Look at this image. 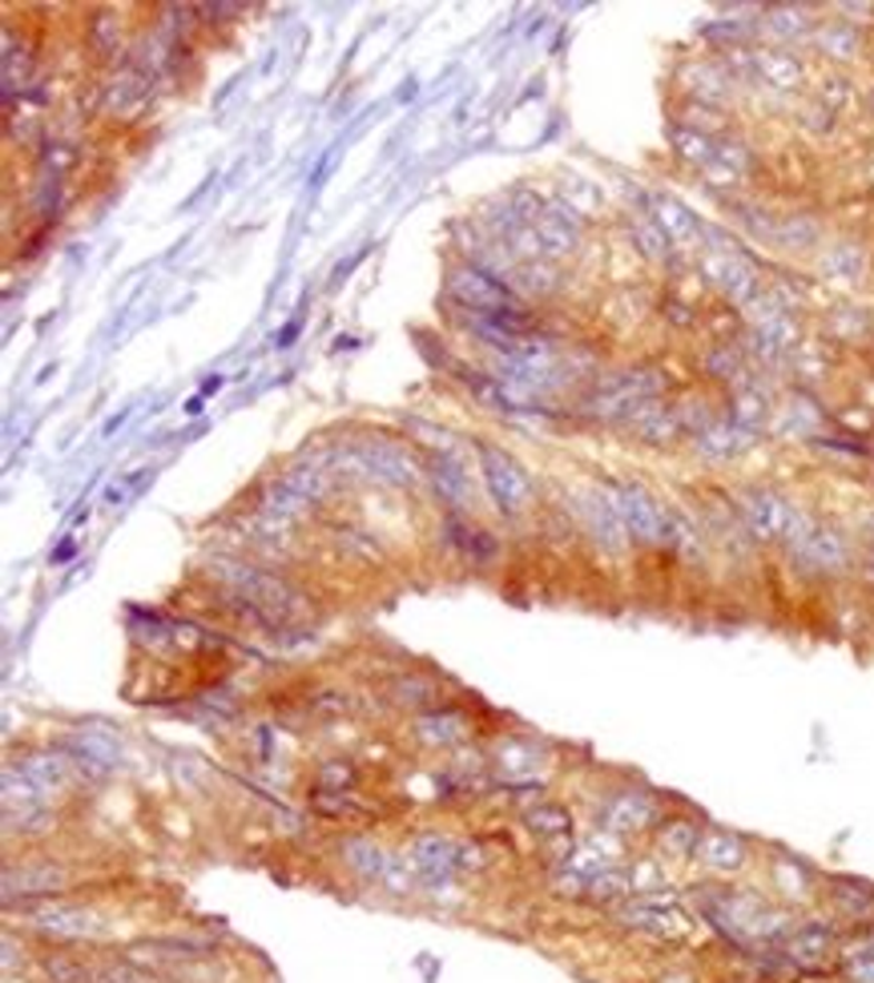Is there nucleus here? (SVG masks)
<instances>
[{
    "label": "nucleus",
    "mask_w": 874,
    "mask_h": 983,
    "mask_svg": "<svg viewBox=\"0 0 874 983\" xmlns=\"http://www.w3.org/2000/svg\"><path fill=\"white\" fill-rule=\"evenodd\" d=\"M29 920L41 935H53V940H97V935H106L101 915L85 907H61L57 903V907H37Z\"/></svg>",
    "instance_id": "obj_14"
},
{
    "label": "nucleus",
    "mask_w": 874,
    "mask_h": 983,
    "mask_svg": "<svg viewBox=\"0 0 874 983\" xmlns=\"http://www.w3.org/2000/svg\"><path fill=\"white\" fill-rule=\"evenodd\" d=\"M794 343H798V327H794L790 315H778V318H766V323H758V351H762V355H769V360L786 355Z\"/></svg>",
    "instance_id": "obj_31"
},
{
    "label": "nucleus",
    "mask_w": 874,
    "mask_h": 983,
    "mask_svg": "<svg viewBox=\"0 0 874 983\" xmlns=\"http://www.w3.org/2000/svg\"><path fill=\"white\" fill-rule=\"evenodd\" d=\"M838 952H843V947H838V931L822 920L798 923V927H790L786 940H782V955H786V963L798 967V972H822Z\"/></svg>",
    "instance_id": "obj_8"
},
{
    "label": "nucleus",
    "mask_w": 874,
    "mask_h": 983,
    "mask_svg": "<svg viewBox=\"0 0 874 983\" xmlns=\"http://www.w3.org/2000/svg\"><path fill=\"white\" fill-rule=\"evenodd\" d=\"M61 883V871L57 867H9L4 871V900H17V895H45V891H53Z\"/></svg>",
    "instance_id": "obj_26"
},
{
    "label": "nucleus",
    "mask_w": 874,
    "mask_h": 983,
    "mask_svg": "<svg viewBox=\"0 0 874 983\" xmlns=\"http://www.w3.org/2000/svg\"><path fill=\"white\" fill-rule=\"evenodd\" d=\"M210 577L230 592H238L246 609L258 613L263 621H286L298 609V592L266 569H254V564L243 561H210Z\"/></svg>",
    "instance_id": "obj_2"
},
{
    "label": "nucleus",
    "mask_w": 874,
    "mask_h": 983,
    "mask_svg": "<svg viewBox=\"0 0 874 983\" xmlns=\"http://www.w3.org/2000/svg\"><path fill=\"white\" fill-rule=\"evenodd\" d=\"M617 858H621L617 835H592V838H585V843H577L569 855H564V871H569V875L589 878V883H592V878L605 875V871L621 867Z\"/></svg>",
    "instance_id": "obj_18"
},
{
    "label": "nucleus",
    "mask_w": 874,
    "mask_h": 983,
    "mask_svg": "<svg viewBox=\"0 0 874 983\" xmlns=\"http://www.w3.org/2000/svg\"><path fill=\"white\" fill-rule=\"evenodd\" d=\"M407 858L428 887H443L455 871L464 867V846L443 835H420L407 846Z\"/></svg>",
    "instance_id": "obj_11"
},
{
    "label": "nucleus",
    "mask_w": 874,
    "mask_h": 983,
    "mask_svg": "<svg viewBox=\"0 0 874 983\" xmlns=\"http://www.w3.org/2000/svg\"><path fill=\"white\" fill-rule=\"evenodd\" d=\"M822 49L834 57H851L854 49H858V37H854L851 29H843V24H831V29L822 32Z\"/></svg>",
    "instance_id": "obj_44"
},
{
    "label": "nucleus",
    "mask_w": 874,
    "mask_h": 983,
    "mask_svg": "<svg viewBox=\"0 0 874 983\" xmlns=\"http://www.w3.org/2000/svg\"><path fill=\"white\" fill-rule=\"evenodd\" d=\"M754 69H758L762 81H769L774 89H794V85L802 81V65L794 61L790 53H774V49L754 57Z\"/></svg>",
    "instance_id": "obj_30"
},
{
    "label": "nucleus",
    "mask_w": 874,
    "mask_h": 983,
    "mask_svg": "<svg viewBox=\"0 0 874 983\" xmlns=\"http://www.w3.org/2000/svg\"><path fill=\"white\" fill-rule=\"evenodd\" d=\"M585 524H589V532L601 540L605 549H625L629 544V529H625L621 512H617L612 492H592L585 500Z\"/></svg>",
    "instance_id": "obj_19"
},
{
    "label": "nucleus",
    "mask_w": 874,
    "mask_h": 983,
    "mask_svg": "<svg viewBox=\"0 0 874 983\" xmlns=\"http://www.w3.org/2000/svg\"><path fill=\"white\" fill-rule=\"evenodd\" d=\"M126 415H129V412L114 415V420H109V423H106V435H114V432H117V427H121V423H126Z\"/></svg>",
    "instance_id": "obj_51"
},
{
    "label": "nucleus",
    "mask_w": 874,
    "mask_h": 983,
    "mask_svg": "<svg viewBox=\"0 0 874 983\" xmlns=\"http://www.w3.org/2000/svg\"><path fill=\"white\" fill-rule=\"evenodd\" d=\"M838 963H843V975L851 983H874V931H866L863 940L846 943L838 952Z\"/></svg>",
    "instance_id": "obj_29"
},
{
    "label": "nucleus",
    "mask_w": 874,
    "mask_h": 983,
    "mask_svg": "<svg viewBox=\"0 0 874 983\" xmlns=\"http://www.w3.org/2000/svg\"><path fill=\"white\" fill-rule=\"evenodd\" d=\"M657 823V803L645 790H621L601 806V826L609 835H637Z\"/></svg>",
    "instance_id": "obj_15"
},
{
    "label": "nucleus",
    "mask_w": 874,
    "mask_h": 983,
    "mask_svg": "<svg viewBox=\"0 0 874 983\" xmlns=\"http://www.w3.org/2000/svg\"><path fill=\"white\" fill-rule=\"evenodd\" d=\"M12 963H17V940L4 935V972H12Z\"/></svg>",
    "instance_id": "obj_50"
},
{
    "label": "nucleus",
    "mask_w": 874,
    "mask_h": 983,
    "mask_svg": "<svg viewBox=\"0 0 874 983\" xmlns=\"http://www.w3.org/2000/svg\"><path fill=\"white\" fill-rule=\"evenodd\" d=\"M674 146L685 161H694V166L701 169H706L717 154V141L709 138V134H701V129H674Z\"/></svg>",
    "instance_id": "obj_36"
},
{
    "label": "nucleus",
    "mask_w": 874,
    "mask_h": 983,
    "mask_svg": "<svg viewBox=\"0 0 874 983\" xmlns=\"http://www.w3.org/2000/svg\"><path fill=\"white\" fill-rule=\"evenodd\" d=\"M49 826V810L45 806H4V830L9 835H37V830H45Z\"/></svg>",
    "instance_id": "obj_37"
},
{
    "label": "nucleus",
    "mask_w": 874,
    "mask_h": 983,
    "mask_svg": "<svg viewBox=\"0 0 874 983\" xmlns=\"http://www.w3.org/2000/svg\"><path fill=\"white\" fill-rule=\"evenodd\" d=\"M540 750L532 746V741H504L500 750H495V766H500V774L504 778H517V783H524V778H532V774L540 770Z\"/></svg>",
    "instance_id": "obj_27"
},
{
    "label": "nucleus",
    "mask_w": 874,
    "mask_h": 983,
    "mask_svg": "<svg viewBox=\"0 0 874 983\" xmlns=\"http://www.w3.org/2000/svg\"><path fill=\"white\" fill-rule=\"evenodd\" d=\"M701 863H706L709 871H717V875H734V871L746 867V858H749V846L742 835H734V830H701V838H697V851H694Z\"/></svg>",
    "instance_id": "obj_17"
},
{
    "label": "nucleus",
    "mask_w": 874,
    "mask_h": 983,
    "mask_svg": "<svg viewBox=\"0 0 874 983\" xmlns=\"http://www.w3.org/2000/svg\"><path fill=\"white\" fill-rule=\"evenodd\" d=\"M786 544H790L794 561L806 572H843L846 561H851L843 532L831 529V524H814L806 517L798 520V529H794V537Z\"/></svg>",
    "instance_id": "obj_4"
},
{
    "label": "nucleus",
    "mask_w": 874,
    "mask_h": 983,
    "mask_svg": "<svg viewBox=\"0 0 874 983\" xmlns=\"http://www.w3.org/2000/svg\"><path fill=\"white\" fill-rule=\"evenodd\" d=\"M448 291L460 307L472 311V318H484V315H504V311H520V303L512 298L500 278H492L488 271H475V266H460L452 271L448 278Z\"/></svg>",
    "instance_id": "obj_5"
},
{
    "label": "nucleus",
    "mask_w": 874,
    "mask_h": 983,
    "mask_svg": "<svg viewBox=\"0 0 874 983\" xmlns=\"http://www.w3.org/2000/svg\"><path fill=\"white\" fill-rule=\"evenodd\" d=\"M351 455H355L359 464L367 468L371 476L387 480V484H415V464H411L403 452H395V448H387V444H363V448H355Z\"/></svg>",
    "instance_id": "obj_21"
},
{
    "label": "nucleus",
    "mask_w": 874,
    "mask_h": 983,
    "mask_svg": "<svg viewBox=\"0 0 874 983\" xmlns=\"http://www.w3.org/2000/svg\"><path fill=\"white\" fill-rule=\"evenodd\" d=\"M435 480H440V492H448V497H452L455 504H460V500L468 497L464 472H460V468H455L452 460H440V464H435Z\"/></svg>",
    "instance_id": "obj_43"
},
{
    "label": "nucleus",
    "mask_w": 874,
    "mask_h": 983,
    "mask_svg": "<svg viewBox=\"0 0 874 983\" xmlns=\"http://www.w3.org/2000/svg\"><path fill=\"white\" fill-rule=\"evenodd\" d=\"M738 508H742V517H746L749 532L758 540H790L802 520L790 508V500H782L778 492H769V488H746L738 497Z\"/></svg>",
    "instance_id": "obj_7"
},
{
    "label": "nucleus",
    "mask_w": 874,
    "mask_h": 983,
    "mask_svg": "<svg viewBox=\"0 0 874 983\" xmlns=\"http://www.w3.org/2000/svg\"><path fill=\"white\" fill-rule=\"evenodd\" d=\"M295 335H298V323H291V327L283 331V338H278V347H286V343H291Z\"/></svg>",
    "instance_id": "obj_52"
},
{
    "label": "nucleus",
    "mask_w": 874,
    "mask_h": 983,
    "mask_svg": "<svg viewBox=\"0 0 874 983\" xmlns=\"http://www.w3.org/2000/svg\"><path fill=\"white\" fill-rule=\"evenodd\" d=\"M395 698L403 701V706H420V701L432 698V686L428 681H420V677H407V681H395Z\"/></svg>",
    "instance_id": "obj_48"
},
{
    "label": "nucleus",
    "mask_w": 874,
    "mask_h": 983,
    "mask_svg": "<svg viewBox=\"0 0 874 983\" xmlns=\"http://www.w3.org/2000/svg\"><path fill=\"white\" fill-rule=\"evenodd\" d=\"M657 392H661V380L654 371H621V375L605 380L585 403L601 420H632L641 407H649L657 400Z\"/></svg>",
    "instance_id": "obj_3"
},
{
    "label": "nucleus",
    "mask_w": 874,
    "mask_h": 983,
    "mask_svg": "<svg viewBox=\"0 0 874 983\" xmlns=\"http://www.w3.org/2000/svg\"><path fill=\"white\" fill-rule=\"evenodd\" d=\"M343 858H347V867L355 875H363L367 883H383L395 863V855H387L380 843H371V838H347L343 843Z\"/></svg>",
    "instance_id": "obj_24"
},
{
    "label": "nucleus",
    "mask_w": 874,
    "mask_h": 983,
    "mask_svg": "<svg viewBox=\"0 0 874 983\" xmlns=\"http://www.w3.org/2000/svg\"><path fill=\"white\" fill-rule=\"evenodd\" d=\"M617 920L632 931H645V935H657V940H677L689 931V915L677 900L669 895H637V900H625L617 907Z\"/></svg>",
    "instance_id": "obj_6"
},
{
    "label": "nucleus",
    "mask_w": 874,
    "mask_h": 983,
    "mask_svg": "<svg viewBox=\"0 0 874 983\" xmlns=\"http://www.w3.org/2000/svg\"><path fill=\"white\" fill-rule=\"evenodd\" d=\"M41 803H45V794L37 790V783H32L17 761H9V766H4V806H41Z\"/></svg>",
    "instance_id": "obj_35"
},
{
    "label": "nucleus",
    "mask_w": 874,
    "mask_h": 983,
    "mask_svg": "<svg viewBox=\"0 0 874 983\" xmlns=\"http://www.w3.org/2000/svg\"><path fill=\"white\" fill-rule=\"evenodd\" d=\"M831 895H834V907L843 911L846 920H858V923L874 920V891L866 887V883H851V878H834Z\"/></svg>",
    "instance_id": "obj_28"
},
{
    "label": "nucleus",
    "mask_w": 874,
    "mask_h": 983,
    "mask_svg": "<svg viewBox=\"0 0 874 983\" xmlns=\"http://www.w3.org/2000/svg\"><path fill=\"white\" fill-rule=\"evenodd\" d=\"M94 983H154V975L134 967V963H97Z\"/></svg>",
    "instance_id": "obj_42"
},
{
    "label": "nucleus",
    "mask_w": 874,
    "mask_h": 983,
    "mask_svg": "<svg viewBox=\"0 0 874 983\" xmlns=\"http://www.w3.org/2000/svg\"><path fill=\"white\" fill-rule=\"evenodd\" d=\"M822 266H826V271H831V275L858 278V275H863L866 258H863V250H858V246L843 243V246H834V250L826 254V258H822Z\"/></svg>",
    "instance_id": "obj_38"
},
{
    "label": "nucleus",
    "mask_w": 874,
    "mask_h": 983,
    "mask_svg": "<svg viewBox=\"0 0 874 983\" xmlns=\"http://www.w3.org/2000/svg\"><path fill=\"white\" fill-rule=\"evenodd\" d=\"M415 734H420L428 746H455V741H464L468 718L455 714V709H432V714H423V718L415 721Z\"/></svg>",
    "instance_id": "obj_25"
},
{
    "label": "nucleus",
    "mask_w": 874,
    "mask_h": 983,
    "mask_svg": "<svg viewBox=\"0 0 874 983\" xmlns=\"http://www.w3.org/2000/svg\"><path fill=\"white\" fill-rule=\"evenodd\" d=\"M697 838H701V830H697L694 823H669V826H665L661 843H665V851H669V855H694Z\"/></svg>",
    "instance_id": "obj_41"
},
{
    "label": "nucleus",
    "mask_w": 874,
    "mask_h": 983,
    "mask_svg": "<svg viewBox=\"0 0 874 983\" xmlns=\"http://www.w3.org/2000/svg\"><path fill=\"white\" fill-rule=\"evenodd\" d=\"M762 412H766V407H762V400L754 392L738 395V403H734V420L746 423V427H754V423L762 420Z\"/></svg>",
    "instance_id": "obj_49"
},
{
    "label": "nucleus",
    "mask_w": 874,
    "mask_h": 983,
    "mask_svg": "<svg viewBox=\"0 0 874 983\" xmlns=\"http://www.w3.org/2000/svg\"><path fill=\"white\" fill-rule=\"evenodd\" d=\"M45 972L53 983H94V967H85L81 960H69V955H49Z\"/></svg>",
    "instance_id": "obj_39"
},
{
    "label": "nucleus",
    "mask_w": 874,
    "mask_h": 983,
    "mask_svg": "<svg viewBox=\"0 0 874 983\" xmlns=\"http://www.w3.org/2000/svg\"><path fill=\"white\" fill-rule=\"evenodd\" d=\"M65 758H69V766H73L77 774H85V778H106L117 766V746L106 734L81 730L65 741Z\"/></svg>",
    "instance_id": "obj_16"
},
{
    "label": "nucleus",
    "mask_w": 874,
    "mask_h": 983,
    "mask_svg": "<svg viewBox=\"0 0 874 983\" xmlns=\"http://www.w3.org/2000/svg\"><path fill=\"white\" fill-rule=\"evenodd\" d=\"M706 915L726 931L729 940L742 943V947H769V943L786 940V931H790L782 911H774L762 895H749V891L709 895Z\"/></svg>",
    "instance_id": "obj_1"
},
{
    "label": "nucleus",
    "mask_w": 874,
    "mask_h": 983,
    "mask_svg": "<svg viewBox=\"0 0 874 983\" xmlns=\"http://www.w3.org/2000/svg\"><path fill=\"white\" fill-rule=\"evenodd\" d=\"M528 234H532V246L537 254H548V258H560L569 254L580 238V218L572 214V206L564 201H552V206H540L537 218L528 223Z\"/></svg>",
    "instance_id": "obj_12"
},
{
    "label": "nucleus",
    "mask_w": 874,
    "mask_h": 983,
    "mask_svg": "<svg viewBox=\"0 0 874 983\" xmlns=\"http://www.w3.org/2000/svg\"><path fill=\"white\" fill-rule=\"evenodd\" d=\"M632 887H637L632 871L612 867V871H605V875L592 878V883H589V895H585V900H592V903H621V900H629V895H632Z\"/></svg>",
    "instance_id": "obj_34"
},
{
    "label": "nucleus",
    "mask_w": 874,
    "mask_h": 983,
    "mask_svg": "<svg viewBox=\"0 0 874 983\" xmlns=\"http://www.w3.org/2000/svg\"><path fill=\"white\" fill-rule=\"evenodd\" d=\"M351 778H355V770L343 766V761H331V766H323V774H318L323 790H331V794H343V786H351Z\"/></svg>",
    "instance_id": "obj_47"
},
{
    "label": "nucleus",
    "mask_w": 874,
    "mask_h": 983,
    "mask_svg": "<svg viewBox=\"0 0 874 983\" xmlns=\"http://www.w3.org/2000/svg\"><path fill=\"white\" fill-rule=\"evenodd\" d=\"M749 169V149L742 141H717L714 161L706 166V174L714 181H738Z\"/></svg>",
    "instance_id": "obj_32"
},
{
    "label": "nucleus",
    "mask_w": 874,
    "mask_h": 983,
    "mask_svg": "<svg viewBox=\"0 0 874 983\" xmlns=\"http://www.w3.org/2000/svg\"><path fill=\"white\" fill-rule=\"evenodd\" d=\"M524 818H528V830L540 838H564L572 830V815L557 803H537Z\"/></svg>",
    "instance_id": "obj_33"
},
{
    "label": "nucleus",
    "mask_w": 874,
    "mask_h": 983,
    "mask_svg": "<svg viewBox=\"0 0 874 983\" xmlns=\"http://www.w3.org/2000/svg\"><path fill=\"white\" fill-rule=\"evenodd\" d=\"M701 271H706L709 283H714L721 295L734 298V303H749V298L758 295V271H754V263H746L738 250L706 254Z\"/></svg>",
    "instance_id": "obj_13"
},
{
    "label": "nucleus",
    "mask_w": 874,
    "mask_h": 983,
    "mask_svg": "<svg viewBox=\"0 0 874 983\" xmlns=\"http://www.w3.org/2000/svg\"><path fill=\"white\" fill-rule=\"evenodd\" d=\"M754 444V427L738 420H726V423H709L697 432V448L706 455H717V460H729V455H742L746 448Z\"/></svg>",
    "instance_id": "obj_22"
},
{
    "label": "nucleus",
    "mask_w": 874,
    "mask_h": 983,
    "mask_svg": "<svg viewBox=\"0 0 874 983\" xmlns=\"http://www.w3.org/2000/svg\"><path fill=\"white\" fill-rule=\"evenodd\" d=\"M766 29L778 32V37H802L811 29V17H806V9H769Z\"/></svg>",
    "instance_id": "obj_40"
},
{
    "label": "nucleus",
    "mask_w": 874,
    "mask_h": 983,
    "mask_svg": "<svg viewBox=\"0 0 874 983\" xmlns=\"http://www.w3.org/2000/svg\"><path fill=\"white\" fill-rule=\"evenodd\" d=\"M141 97H146V81H141V77H126V81L114 85V94H109V106H114V109H129V106H137Z\"/></svg>",
    "instance_id": "obj_46"
},
{
    "label": "nucleus",
    "mask_w": 874,
    "mask_h": 983,
    "mask_svg": "<svg viewBox=\"0 0 874 983\" xmlns=\"http://www.w3.org/2000/svg\"><path fill=\"white\" fill-rule=\"evenodd\" d=\"M17 766H21L32 783H37V790H41L45 798L73 783V766H69V758H65V754H29V758H21Z\"/></svg>",
    "instance_id": "obj_23"
},
{
    "label": "nucleus",
    "mask_w": 874,
    "mask_h": 983,
    "mask_svg": "<svg viewBox=\"0 0 874 983\" xmlns=\"http://www.w3.org/2000/svg\"><path fill=\"white\" fill-rule=\"evenodd\" d=\"M480 468H484L488 497L495 500L500 512H520L532 500V484H528L524 468L500 448H480Z\"/></svg>",
    "instance_id": "obj_9"
},
{
    "label": "nucleus",
    "mask_w": 874,
    "mask_h": 983,
    "mask_svg": "<svg viewBox=\"0 0 874 983\" xmlns=\"http://www.w3.org/2000/svg\"><path fill=\"white\" fill-rule=\"evenodd\" d=\"M649 214H654L657 230H661L669 243L694 246L697 238H701V226H697V218L685 210L677 198H669V194H654V198H649Z\"/></svg>",
    "instance_id": "obj_20"
},
{
    "label": "nucleus",
    "mask_w": 874,
    "mask_h": 983,
    "mask_svg": "<svg viewBox=\"0 0 874 983\" xmlns=\"http://www.w3.org/2000/svg\"><path fill=\"white\" fill-rule=\"evenodd\" d=\"M612 500H617V512H621L625 529H629L632 540H645V544L665 540V524H669V517H665L661 504H657L641 484L612 488Z\"/></svg>",
    "instance_id": "obj_10"
},
{
    "label": "nucleus",
    "mask_w": 874,
    "mask_h": 983,
    "mask_svg": "<svg viewBox=\"0 0 874 983\" xmlns=\"http://www.w3.org/2000/svg\"><path fill=\"white\" fill-rule=\"evenodd\" d=\"M632 234H637V246H641L649 258H665V250H669V238L657 230V223H637V226H632Z\"/></svg>",
    "instance_id": "obj_45"
}]
</instances>
